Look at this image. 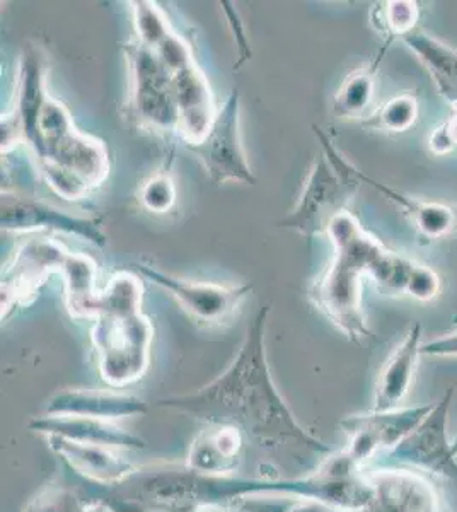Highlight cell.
<instances>
[{
    "label": "cell",
    "mask_w": 457,
    "mask_h": 512,
    "mask_svg": "<svg viewBox=\"0 0 457 512\" xmlns=\"http://www.w3.org/2000/svg\"><path fill=\"white\" fill-rule=\"evenodd\" d=\"M270 306H261L246 328L243 344L224 373L186 395L157 402L205 424L238 427L249 443L267 453H292L323 463L335 453L296 419L273 381L267 355Z\"/></svg>",
    "instance_id": "6da1fadb"
},
{
    "label": "cell",
    "mask_w": 457,
    "mask_h": 512,
    "mask_svg": "<svg viewBox=\"0 0 457 512\" xmlns=\"http://www.w3.org/2000/svg\"><path fill=\"white\" fill-rule=\"evenodd\" d=\"M326 234L335 255L309 286L307 297L350 342L362 344L372 335L362 308L364 275L374 280L382 294L406 296L417 262L382 245L348 210L331 221Z\"/></svg>",
    "instance_id": "7a4b0ae2"
},
{
    "label": "cell",
    "mask_w": 457,
    "mask_h": 512,
    "mask_svg": "<svg viewBox=\"0 0 457 512\" xmlns=\"http://www.w3.org/2000/svg\"><path fill=\"white\" fill-rule=\"evenodd\" d=\"M313 130L323 152L311 164L294 209L277 224L307 239L328 233L331 221L347 210L362 185L359 169L336 149L330 135L316 125Z\"/></svg>",
    "instance_id": "3957f363"
},
{
    "label": "cell",
    "mask_w": 457,
    "mask_h": 512,
    "mask_svg": "<svg viewBox=\"0 0 457 512\" xmlns=\"http://www.w3.org/2000/svg\"><path fill=\"white\" fill-rule=\"evenodd\" d=\"M152 340L154 326L142 311L98 316L91 342L101 379L110 388L122 390L144 378L151 364Z\"/></svg>",
    "instance_id": "277c9868"
},
{
    "label": "cell",
    "mask_w": 457,
    "mask_h": 512,
    "mask_svg": "<svg viewBox=\"0 0 457 512\" xmlns=\"http://www.w3.org/2000/svg\"><path fill=\"white\" fill-rule=\"evenodd\" d=\"M130 72L128 113L140 128L159 135H178V106L174 99L173 76L164 69L154 50L144 45H125Z\"/></svg>",
    "instance_id": "5b68a950"
},
{
    "label": "cell",
    "mask_w": 457,
    "mask_h": 512,
    "mask_svg": "<svg viewBox=\"0 0 457 512\" xmlns=\"http://www.w3.org/2000/svg\"><path fill=\"white\" fill-rule=\"evenodd\" d=\"M215 185L241 183L255 187L256 176L241 139V93L232 89L214 123L200 142L188 146Z\"/></svg>",
    "instance_id": "8992f818"
},
{
    "label": "cell",
    "mask_w": 457,
    "mask_h": 512,
    "mask_svg": "<svg viewBox=\"0 0 457 512\" xmlns=\"http://www.w3.org/2000/svg\"><path fill=\"white\" fill-rule=\"evenodd\" d=\"M454 388L434 402L429 415L415 427V431L396 444L393 449L384 451L388 456L386 465L394 468H408L413 472L430 473L435 477L457 480L456 448L449 441V410L454 400Z\"/></svg>",
    "instance_id": "52a82bcc"
},
{
    "label": "cell",
    "mask_w": 457,
    "mask_h": 512,
    "mask_svg": "<svg viewBox=\"0 0 457 512\" xmlns=\"http://www.w3.org/2000/svg\"><path fill=\"white\" fill-rule=\"evenodd\" d=\"M132 268L140 277L168 292L193 320L207 326L224 325L231 320L253 291L251 284L219 286L212 282L183 279L144 263H134Z\"/></svg>",
    "instance_id": "ba28073f"
},
{
    "label": "cell",
    "mask_w": 457,
    "mask_h": 512,
    "mask_svg": "<svg viewBox=\"0 0 457 512\" xmlns=\"http://www.w3.org/2000/svg\"><path fill=\"white\" fill-rule=\"evenodd\" d=\"M434 403L417 407H400L388 412H367L348 415L340 422L342 431L348 436V446L343 449L353 463L362 468L376 458L379 451H389L400 444L408 434L415 431Z\"/></svg>",
    "instance_id": "9c48e42d"
},
{
    "label": "cell",
    "mask_w": 457,
    "mask_h": 512,
    "mask_svg": "<svg viewBox=\"0 0 457 512\" xmlns=\"http://www.w3.org/2000/svg\"><path fill=\"white\" fill-rule=\"evenodd\" d=\"M0 226L9 233L57 231L84 239L98 248L108 245V236L99 217H77L36 198L2 190Z\"/></svg>",
    "instance_id": "30bf717a"
},
{
    "label": "cell",
    "mask_w": 457,
    "mask_h": 512,
    "mask_svg": "<svg viewBox=\"0 0 457 512\" xmlns=\"http://www.w3.org/2000/svg\"><path fill=\"white\" fill-rule=\"evenodd\" d=\"M69 253L62 243L53 239H35L19 248L2 274V321L7 320L12 311L31 303L50 274H60Z\"/></svg>",
    "instance_id": "8fae6325"
},
{
    "label": "cell",
    "mask_w": 457,
    "mask_h": 512,
    "mask_svg": "<svg viewBox=\"0 0 457 512\" xmlns=\"http://www.w3.org/2000/svg\"><path fill=\"white\" fill-rule=\"evenodd\" d=\"M374 495L359 512H446L439 492L420 472L394 466H362Z\"/></svg>",
    "instance_id": "7c38bea8"
},
{
    "label": "cell",
    "mask_w": 457,
    "mask_h": 512,
    "mask_svg": "<svg viewBox=\"0 0 457 512\" xmlns=\"http://www.w3.org/2000/svg\"><path fill=\"white\" fill-rule=\"evenodd\" d=\"M35 159L36 164L50 161L69 169L86 181L91 190L101 187L110 175V154L105 142L93 135L82 134L74 120L43 135L41 154Z\"/></svg>",
    "instance_id": "4fadbf2b"
},
{
    "label": "cell",
    "mask_w": 457,
    "mask_h": 512,
    "mask_svg": "<svg viewBox=\"0 0 457 512\" xmlns=\"http://www.w3.org/2000/svg\"><path fill=\"white\" fill-rule=\"evenodd\" d=\"M149 405L135 395L108 390L64 388L48 398L43 415L47 417H87L116 422L130 417H142Z\"/></svg>",
    "instance_id": "5bb4252c"
},
{
    "label": "cell",
    "mask_w": 457,
    "mask_h": 512,
    "mask_svg": "<svg viewBox=\"0 0 457 512\" xmlns=\"http://www.w3.org/2000/svg\"><path fill=\"white\" fill-rule=\"evenodd\" d=\"M43 439L70 472L76 473L84 482L115 487L137 472V466L127 460L120 449L76 443L58 436H43Z\"/></svg>",
    "instance_id": "9a60e30c"
},
{
    "label": "cell",
    "mask_w": 457,
    "mask_h": 512,
    "mask_svg": "<svg viewBox=\"0 0 457 512\" xmlns=\"http://www.w3.org/2000/svg\"><path fill=\"white\" fill-rule=\"evenodd\" d=\"M47 74L48 64L40 48L29 45L24 48L19 60L18 86H16V101L9 111L19 127L23 130L24 146L35 156L40 154V117L47 103Z\"/></svg>",
    "instance_id": "2e32d148"
},
{
    "label": "cell",
    "mask_w": 457,
    "mask_h": 512,
    "mask_svg": "<svg viewBox=\"0 0 457 512\" xmlns=\"http://www.w3.org/2000/svg\"><path fill=\"white\" fill-rule=\"evenodd\" d=\"M246 443L234 425L205 424L191 441L185 466L205 477H234L243 465Z\"/></svg>",
    "instance_id": "e0dca14e"
},
{
    "label": "cell",
    "mask_w": 457,
    "mask_h": 512,
    "mask_svg": "<svg viewBox=\"0 0 457 512\" xmlns=\"http://www.w3.org/2000/svg\"><path fill=\"white\" fill-rule=\"evenodd\" d=\"M174 99L178 106V137L185 146H193L207 135L217 111L209 79L197 64L173 76Z\"/></svg>",
    "instance_id": "ac0fdd59"
},
{
    "label": "cell",
    "mask_w": 457,
    "mask_h": 512,
    "mask_svg": "<svg viewBox=\"0 0 457 512\" xmlns=\"http://www.w3.org/2000/svg\"><path fill=\"white\" fill-rule=\"evenodd\" d=\"M423 326L413 323L401 344L389 355L376 383L371 412H388L400 408L411 390L422 357Z\"/></svg>",
    "instance_id": "d6986e66"
},
{
    "label": "cell",
    "mask_w": 457,
    "mask_h": 512,
    "mask_svg": "<svg viewBox=\"0 0 457 512\" xmlns=\"http://www.w3.org/2000/svg\"><path fill=\"white\" fill-rule=\"evenodd\" d=\"M29 431L40 436H58L76 443L98 444L120 451L145 449L144 439L135 436L111 420L87 417H47L41 415L29 422Z\"/></svg>",
    "instance_id": "ffe728a7"
},
{
    "label": "cell",
    "mask_w": 457,
    "mask_h": 512,
    "mask_svg": "<svg viewBox=\"0 0 457 512\" xmlns=\"http://www.w3.org/2000/svg\"><path fill=\"white\" fill-rule=\"evenodd\" d=\"M64 277L65 306L74 320H93V308L99 292L96 291L98 267L93 258L81 253H69L60 268Z\"/></svg>",
    "instance_id": "44dd1931"
},
{
    "label": "cell",
    "mask_w": 457,
    "mask_h": 512,
    "mask_svg": "<svg viewBox=\"0 0 457 512\" xmlns=\"http://www.w3.org/2000/svg\"><path fill=\"white\" fill-rule=\"evenodd\" d=\"M360 181L369 183L371 187L376 188L377 192L386 195V198L398 205L405 214L411 217V221L415 222V226L423 236L430 239H439L454 231L457 217L456 212L451 207L439 204V202H422V200L406 197L403 193L396 192L393 188L372 180L371 176L364 175L362 171H360Z\"/></svg>",
    "instance_id": "7402d4cb"
},
{
    "label": "cell",
    "mask_w": 457,
    "mask_h": 512,
    "mask_svg": "<svg viewBox=\"0 0 457 512\" xmlns=\"http://www.w3.org/2000/svg\"><path fill=\"white\" fill-rule=\"evenodd\" d=\"M401 41L406 43L411 52L415 53L425 67L432 72L434 79L439 81L440 89H444L446 94L452 96L454 103H457L456 50L434 36L417 33V31L403 36Z\"/></svg>",
    "instance_id": "603a6c76"
},
{
    "label": "cell",
    "mask_w": 457,
    "mask_h": 512,
    "mask_svg": "<svg viewBox=\"0 0 457 512\" xmlns=\"http://www.w3.org/2000/svg\"><path fill=\"white\" fill-rule=\"evenodd\" d=\"M377 64L355 70L345 77L342 86L333 96V113L340 118L364 117L365 110L374 98V74Z\"/></svg>",
    "instance_id": "cb8c5ba5"
},
{
    "label": "cell",
    "mask_w": 457,
    "mask_h": 512,
    "mask_svg": "<svg viewBox=\"0 0 457 512\" xmlns=\"http://www.w3.org/2000/svg\"><path fill=\"white\" fill-rule=\"evenodd\" d=\"M128 6L132 11L135 33L139 36L140 45H144L149 50H156L162 41L173 33L166 12L162 11L156 2L135 0Z\"/></svg>",
    "instance_id": "d4e9b609"
},
{
    "label": "cell",
    "mask_w": 457,
    "mask_h": 512,
    "mask_svg": "<svg viewBox=\"0 0 457 512\" xmlns=\"http://www.w3.org/2000/svg\"><path fill=\"white\" fill-rule=\"evenodd\" d=\"M418 103L415 96L411 94H401L396 98L388 101L386 105H382L379 110L367 118L362 125L381 132H406L408 128L413 127L417 122Z\"/></svg>",
    "instance_id": "484cf974"
},
{
    "label": "cell",
    "mask_w": 457,
    "mask_h": 512,
    "mask_svg": "<svg viewBox=\"0 0 457 512\" xmlns=\"http://www.w3.org/2000/svg\"><path fill=\"white\" fill-rule=\"evenodd\" d=\"M86 499L62 482H50L26 504L23 512H86Z\"/></svg>",
    "instance_id": "4316f807"
},
{
    "label": "cell",
    "mask_w": 457,
    "mask_h": 512,
    "mask_svg": "<svg viewBox=\"0 0 457 512\" xmlns=\"http://www.w3.org/2000/svg\"><path fill=\"white\" fill-rule=\"evenodd\" d=\"M418 21L417 2H406V0H393V2H384L374 12V23L377 28H381L382 33H386L389 38L394 36L410 35L415 31Z\"/></svg>",
    "instance_id": "83f0119b"
},
{
    "label": "cell",
    "mask_w": 457,
    "mask_h": 512,
    "mask_svg": "<svg viewBox=\"0 0 457 512\" xmlns=\"http://www.w3.org/2000/svg\"><path fill=\"white\" fill-rule=\"evenodd\" d=\"M139 202L151 214H168L176 204V185L166 173H157L140 187Z\"/></svg>",
    "instance_id": "f1b7e54d"
},
{
    "label": "cell",
    "mask_w": 457,
    "mask_h": 512,
    "mask_svg": "<svg viewBox=\"0 0 457 512\" xmlns=\"http://www.w3.org/2000/svg\"><path fill=\"white\" fill-rule=\"evenodd\" d=\"M38 169H40L43 180L47 181L48 187L64 200L77 202L91 192V187L87 185L86 181L58 164L43 161V163H38Z\"/></svg>",
    "instance_id": "f546056e"
},
{
    "label": "cell",
    "mask_w": 457,
    "mask_h": 512,
    "mask_svg": "<svg viewBox=\"0 0 457 512\" xmlns=\"http://www.w3.org/2000/svg\"><path fill=\"white\" fill-rule=\"evenodd\" d=\"M154 53L171 76L178 74L181 70L188 69L191 65H195V57H193V50H191L190 45L186 43L183 36L174 33V31L166 40L162 41L161 45L154 50Z\"/></svg>",
    "instance_id": "4dcf8cb0"
},
{
    "label": "cell",
    "mask_w": 457,
    "mask_h": 512,
    "mask_svg": "<svg viewBox=\"0 0 457 512\" xmlns=\"http://www.w3.org/2000/svg\"><path fill=\"white\" fill-rule=\"evenodd\" d=\"M219 6L224 18H226L227 28L231 31L234 47H236V62H234L232 69L239 70L243 65L248 64L249 60L253 59V48H251V41H249L248 30H246V24H244L241 14L232 2L222 0V2H219Z\"/></svg>",
    "instance_id": "1f68e13d"
},
{
    "label": "cell",
    "mask_w": 457,
    "mask_h": 512,
    "mask_svg": "<svg viewBox=\"0 0 457 512\" xmlns=\"http://www.w3.org/2000/svg\"><path fill=\"white\" fill-rule=\"evenodd\" d=\"M440 289H442V284H440L439 275L435 274L432 268L417 263V267L411 275L406 296L415 297L418 301H432L439 296Z\"/></svg>",
    "instance_id": "d6a6232c"
},
{
    "label": "cell",
    "mask_w": 457,
    "mask_h": 512,
    "mask_svg": "<svg viewBox=\"0 0 457 512\" xmlns=\"http://www.w3.org/2000/svg\"><path fill=\"white\" fill-rule=\"evenodd\" d=\"M429 146L435 154H447L457 147V113L435 128L434 134L430 135Z\"/></svg>",
    "instance_id": "836d02e7"
},
{
    "label": "cell",
    "mask_w": 457,
    "mask_h": 512,
    "mask_svg": "<svg viewBox=\"0 0 457 512\" xmlns=\"http://www.w3.org/2000/svg\"><path fill=\"white\" fill-rule=\"evenodd\" d=\"M420 352L422 357H457V330L423 342Z\"/></svg>",
    "instance_id": "e575fe53"
},
{
    "label": "cell",
    "mask_w": 457,
    "mask_h": 512,
    "mask_svg": "<svg viewBox=\"0 0 457 512\" xmlns=\"http://www.w3.org/2000/svg\"><path fill=\"white\" fill-rule=\"evenodd\" d=\"M86 512H116L110 504L98 499H86Z\"/></svg>",
    "instance_id": "d590c367"
}]
</instances>
